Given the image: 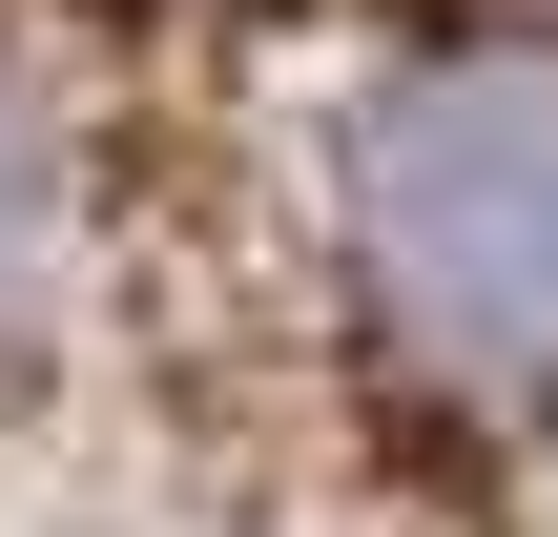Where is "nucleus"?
<instances>
[{
    "instance_id": "nucleus-1",
    "label": "nucleus",
    "mask_w": 558,
    "mask_h": 537,
    "mask_svg": "<svg viewBox=\"0 0 558 537\" xmlns=\"http://www.w3.org/2000/svg\"><path fill=\"white\" fill-rule=\"evenodd\" d=\"M0 537H558V0H0Z\"/></svg>"
}]
</instances>
